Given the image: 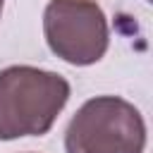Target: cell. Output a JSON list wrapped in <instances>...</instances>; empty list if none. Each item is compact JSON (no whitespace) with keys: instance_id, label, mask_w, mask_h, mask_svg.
<instances>
[{"instance_id":"cell-4","label":"cell","mask_w":153,"mask_h":153,"mask_svg":"<svg viewBox=\"0 0 153 153\" xmlns=\"http://www.w3.org/2000/svg\"><path fill=\"white\" fill-rule=\"evenodd\" d=\"M2 5H5V0H0V14H2Z\"/></svg>"},{"instance_id":"cell-2","label":"cell","mask_w":153,"mask_h":153,"mask_svg":"<svg viewBox=\"0 0 153 153\" xmlns=\"http://www.w3.org/2000/svg\"><path fill=\"white\" fill-rule=\"evenodd\" d=\"M143 148L146 122L139 108L120 96L88 98L65 131L67 153H143Z\"/></svg>"},{"instance_id":"cell-5","label":"cell","mask_w":153,"mask_h":153,"mask_svg":"<svg viewBox=\"0 0 153 153\" xmlns=\"http://www.w3.org/2000/svg\"><path fill=\"white\" fill-rule=\"evenodd\" d=\"M29 153H31V151H29Z\"/></svg>"},{"instance_id":"cell-1","label":"cell","mask_w":153,"mask_h":153,"mask_svg":"<svg viewBox=\"0 0 153 153\" xmlns=\"http://www.w3.org/2000/svg\"><path fill=\"white\" fill-rule=\"evenodd\" d=\"M72 93L69 81L50 69L12 65L0 72V141L43 136Z\"/></svg>"},{"instance_id":"cell-3","label":"cell","mask_w":153,"mask_h":153,"mask_svg":"<svg viewBox=\"0 0 153 153\" xmlns=\"http://www.w3.org/2000/svg\"><path fill=\"white\" fill-rule=\"evenodd\" d=\"M43 33L48 48L74 67L96 65L110 43L108 17L96 0H50Z\"/></svg>"}]
</instances>
